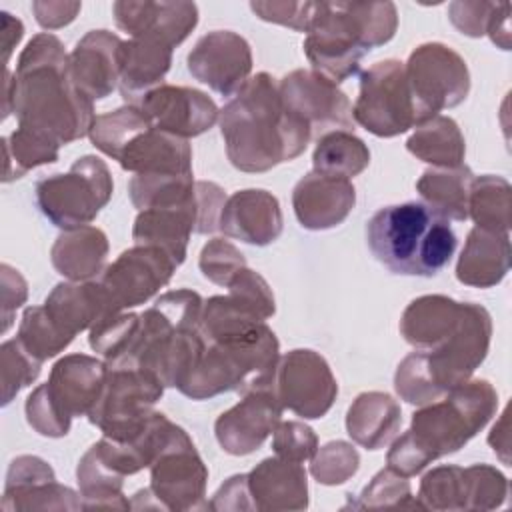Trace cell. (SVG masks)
<instances>
[{"instance_id": "obj_1", "label": "cell", "mask_w": 512, "mask_h": 512, "mask_svg": "<svg viewBox=\"0 0 512 512\" xmlns=\"http://www.w3.org/2000/svg\"><path fill=\"white\" fill-rule=\"evenodd\" d=\"M16 116L18 126L58 146L90 134L94 102L76 88L68 70V54L58 36L36 34L22 50L16 72H4L2 118Z\"/></svg>"}, {"instance_id": "obj_2", "label": "cell", "mask_w": 512, "mask_h": 512, "mask_svg": "<svg viewBox=\"0 0 512 512\" xmlns=\"http://www.w3.org/2000/svg\"><path fill=\"white\" fill-rule=\"evenodd\" d=\"M228 160L242 172H268L298 158L312 140L310 128L286 108L278 82L260 72L220 110Z\"/></svg>"}, {"instance_id": "obj_3", "label": "cell", "mask_w": 512, "mask_h": 512, "mask_svg": "<svg viewBox=\"0 0 512 512\" xmlns=\"http://www.w3.org/2000/svg\"><path fill=\"white\" fill-rule=\"evenodd\" d=\"M396 28L394 2H316L302 48L314 72L340 84L358 72L372 48L390 42Z\"/></svg>"}, {"instance_id": "obj_4", "label": "cell", "mask_w": 512, "mask_h": 512, "mask_svg": "<svg viewBox=\"0 0 512 512\" xmlns=\"http://www.w3.org/2000/svg\"><path fill=\"white\" fill-rule=\"evenodd\" d=\"M450 220L424 202L384 206L366 222L372 256L392 274L436 276L454 256Z\"/></svg>"}, {"instance_id": "obj_5", "label": "cell", "mask_w": 512, "mask_h": 512, "mask_svg": "<svg viewBox=\"0 0 512 512\" xmlns=\"http://www.w3.org/2000/svg\"><path fill=\"white\" fill-rule=\"evenodd\" d=\"M492 318L474 302H464L462 318L450 338L432 350L410 352L396 368V394L414 406L440 400L454 386L470 380L490 350Z\"/></svg>"}, {"instance_id": "obj_6", "label": "cell", "mask_w": 512, "mask_h": 512, "mask_svg": "<svg viewBox=\"0 0 512 512\" xmlns=\"http://www.w3.org/2000/svg\"><path fill=\"white\" fill-rule=\"evenodd\" d=\"M278 360V338L262 324L248 336L208 342L198 366L178 390L192 400H206L224 392L272 388Z\"/></svg>"}, {"instance_id": "obj_7", "label": "cell", "mask_w": 512, "mask_h": 512, "mask_svg": "<svg viewBox=\"0 0 512 512\" xmlns=\"http://www.w3.org/2000/svg\"><path fill=\"white\" fill-rule=\"evenodd\" d=\"M496 408L498 392L488 380H466L440 400L420 406L406 432L434 462L468 444L490 422Z\"/></svg>"}, {"instance_id": "obj_8", "label": "cell", "mask_w": 512, "mask_h": 512, "mask_svg": "<svg viewBox=\"0 0 512 512\" xmlns=\"http://www.w3.org/2000/svg\"><path fill=\"white\" fill-rule=\"evenodd\" d=\"M112 190L106 162L92 154L80 156L66 174L38 180L34 188L40 212L62 230L88 226L110 202Z\"/></svg>"}, {"instance_id": "obj_9", "label": "cell", "mask_w": 512, "mask_h": 512, "mask_svg": "<svg viewBox=\"0 0 512 512\" xmlns=\"http://www.w3.org/2000/svg\"><path fill=\"white\" fill-rule=\"evenodd\" d=\"M164 388L156 374L136 362L110 364L104 390L90 410L88 420L106 438L118 442L132 440L148 424Z\"/></svg>"}, {"instance_id": "obj_10", "label": "cell", "mask_w": 512, "mask_h": 512, "mask_svg": "<svg viewBox=\"0 0 512 512\" xmlns=\"http://www.w3.org/2000/svg\"><path fill=\"white\" fill-rule=\"evenodd\" d=\"M354 122L374 136L394 138L424 120L412 96L404 62L388 58L360 74V92L352 106Z\"/></svg>"}, {"instance_id": "obj_11", "label": "cell", "mask_w": 512, "mask_h": 512, "mask_svg": "<svg viewBox=\"0 0 512 512\" xmlns=\"http://www.w3.org/2000/svg\"><path fill=\"white\" fill-rule=\"evenodd\" d=\"M404 70L424 122L462 104L470 92L466 60L446 44H420L408 56Z\"/></svg>"}, {"instance_id": "obj_12", "label": "cell", "mask_w": 512, "mask_h": 512, "mask_svg": "<svg viewBox=\"0 0 512 512\" xmlns=\"http://www.w3.org/2000/svg\"><path fill=\"white\" fill-rule=\"evenodd\" d=\"M208 468L184 428L174 426L166 446L150 464V490L164 510L208 508Z\"/></svg>"}, {"instance_id": "obj_13", "label": "cell", "mask_w": 512, "mask_h": 512, "mask_svg": "<svg viewBox=\"0 0 512 512\" xmlns=\"http://www.w3.org/2000/svg\"><path fill=\"white\" fill-rule=\"evenodd\" d=\"M272 390L282 408L306 420H316L332 408L338 382L324 356L308 348H296L280 356Z\"/></svg>"}, {"instance_id": "obj_14", "label": "cell", "mask_w": 512, "mask_h": 512, "mask_svg": "<svg viewBox=\"0 0 512 512\" xmlns=\"http://www.w3.org/2000/svg\"><path fill=\"white\" fill-rule=\"evenodd\" d=\"M278 90L286 108L310 128L312 138L334 130L352 132L356 126L348 96L314 70L288 72L278 82Z\"/></svg>"}, {"instance_id": "obj_15", "label": "cell", "mask_w": 512, "mask_h": 512, "mask_svg": "<svg viewBox=\"0 0 512 512\" xmlns=\"http://www.w3.org/2000/svg\"><path fill=\"white\" fill-rule=\"evenodd\" d=\"M176 268V260L162 248L136 244L106 266L98 282L106 288L114 306L122 312L126 308L146 304L170 282Z\"/></svg>"}, {"instance_id": "obj_16", "label": "cell", "mask_w": 512, "mask_h": 512, "mask_svg": "<svg viewBox=\"0 0 512 512\" xmlns=\"http://www.w3.org/2000/svg\"><path fill=\"white\" fill-rule=\"evenodd\" d=\"M188 72L220 96L236 94L250 78L252 50L246 38L232 30L204 34L188 58Z\"/></svg>"}, {"instance_id": "obj_17", "label": "cell", "mask_w": 512, "mask_h": 512, "mask_svg": "<svg viewBox=\"0 0 512 512\" xmlns=\"http://www.w3.org/2000/svg\"><path fill=\"white\" fill-rule=\"evenodd\" d=\"M152 126L178 138H194L210 130L220 116L216 102L202 90L160 84L138 104Z\"/></svg>"}, {"instance_id": "obj_18", "label": "cell", "mask_w": 512, "mask_h": 512, "mask_svg": "<svg viewBox=\"0 0 512 512\" xmlns=\"http://www.w3.org/2000/svg\"><path fill=\"white\" fill-rule=\"evenodd\" d=\"M282 404L272 388L254 390L222 412L214 422L220 448L232 456H246L258 450L282 420Z\"/></svg>"}, {"instance_id": "obj_19", "label": "cell", "mask_w": 512, "mask_h": 512, "mask_svg": "<svg viewBox=\"0 0 512 512\" xmlns=\"http://www.w3.org/2000/svg\"><path fill=\"white\" fill-rule=\"evenodd\" d=\"M114 22L132 38L152 40L168 48L182 44L198 24L194 2H134L118 0L112 4Z\"/></svg>"}, {"instance_id": "obj_20", "label": "cell", "mask_w": 512, "mask_h": 512, "mask_svg": "<svg viewBox=\"0 0 512 512\" xmlns=\"http://www.w3.org/2000/svg\"><path fill=\"white\" fill-rule=\"evenodd\" d=\"M108 376V364L88 354L60 358L44 384L52 404L66 416H88L98 402Z\"/></svg>"}, {"instance_id": "obj_21", "label": "cell", "mask_w": 512, "mask_h": 512, "mask_svg": "<svg viewBox=\"0 0 512 512\" xmlns=\"http://www.w3.org/2000/svg\"><path fill=\"white\" fill-rule=\"evenodd\" d=\"M284 218L278 198L262 188L238 190L226 198L218 230L252 246H268L282 234Z\"/></svg>"}, {"instance_id": "obj_22", "label": "cell", "mask_w": 512, "mask_h": 512, "mask_svg": "<svg viewBox=\"0 0 512 512\" xmlns=\"http://www.w3.org/2000/svg\"><path fill=\"white\" fill-rule=\"evenodd\" d=\"M122 42L108 30H90L68 54L70 78L92 102L110 96L118 86Z\"/></svg>"}, {"instance_id": "obj_23", "label": "cell", "mask_w": 512, "mask_h": 512, "mask_svg": "<svg viewBox=\"0 0 512 512\" xmlns=\"http://www.w3.org/2000/svg\"><path fill=\"white\" fill-rule=\"evenodd\" d=\"M356 204V188L350 180L318 172L302 176L292 190L296 220L306 230H330L342 224Z\"/></svg>"}, {"instance_id": "obj_24", "label": "cell", "mask_w": 512, "mask_h": 512, "mask_svg": "<svg viewBox=\"0 0 512 512\" xmlns=\"http://www.w3.org/2000/svg\"><path fill=\"white\" fill-rule=\"evenodd\" d=\"M248 488L256 510L284 512L308 508V478L300 462L280 456L264 458L248 472Z\"/></svg>"}, {"instance_id": "obj_25", "label": "cell", "mask_w": 512, "mask_h": 512, "mask_svg": "<svg viewBox=\"0 0 512 512\" xmlns=\"http://www.w3.org/2000/svg\"><path fill=\"white\" fill-rule=\"evenodd\" d=\"M44 308L50 318L68 334L76 336L82 330H90L100 320L118 314L106 288L96 282H60L44 300Z\"/></svg>"}, {"instance_id": "obj_26", "label": "cell", "mask_w": 512, "mask_h": 512, "mask_svg": "<svg viewBox=\"0 0 512 512\" xmlns=\"http://www.w3.org/2000/svg\"><path fill=\"white\" fill-rule=\"evenodd\" d=\"M116 162L134 174H192V148L188 140L150 124L128 142Z\"/></svg>"}, {"instance_id": "obj_27", "label": "cell", "mask_w": 512, "mask_h": 512, "mask_svg": "<svg viewBox=\"0 0 512 512\" xmlns=\"http://www.w3.org/2000/svg\"><path fill=\"white\" fill-rule=\"evenodd\" d=\"M464 302L442 294H426L412 300L400 318V334L416 350H432L454 334Z\"/></svg>"}, {"instance_id": "obj_28", "label": "cell", "mask_w": 512, "mask_h": 512, "mask_svg": "<svg viewBox=\"0 0 512 512\" xmlns=\"http://www.w3.org/2000/svg\"><path fill=\"white\" fill-rule=\"evenodd\" d=\"M510 270V234L472 228L456 264V278L464 286L492 288Z\"/></svg>"}, {"instance_id": "obj_29", "label": "cell", "mask_w": 512, "mask_h": 512, "mask_svg": "<svg viewBox=\"0 0 512 512\" xmlns=\"http://www.w3.org/2000/svg\"><path fill=\"white\" fill-rule=\"evenodd\" d=\"M172 64V48L152 42L130 38L122 42L120 50V94L126 104H138L150 90L164 84Z\"/></svg>"}, {"instance_id": "obj_30", "label": "cell", "mask_w": 512, "mask_h": 512, "mask_svg": "<svg viewBox=\"0 0 512 512\" xmlns=\"http://www.w3.org/2000/svg\"><path fill=\"white\" fill-rule=\"evenodd\" d=\"M108 238L96 226L64 230L50 248L54 270L70 282H86L106 268Z\"/></svg>"}, {"instance_id": "obj_31", "label": "cell", "mask_w": 512, "mask_h": 512, "mask_svg": "<svg viewBox=\"0 0 512 512\" xmlns=\"http://www.w3.org/2000/svg\"><path fill=\"white\" fill-rule=\"evenodd\" d=\"M402 424L400 404L386 392H362L346 414L348 436L366 450H380L394 440Z\"/></svg>"}, {"instance_id": "obj_32", "label": "cell", "mask_w": 512, "mask_h": 512, "mask_svg": "<svg viewBox=\"0 0 512 512\" xmlns=\"http://www.w3.org/2000/svg\"><path fill=\"white\" fill-rule=\"evenodd\" d=\"M406 150L432 168H456L464 164L466 142L458 124L448 116H434L410 134Z\"/></svg>"}, {"instance_id": "obj_33", "label": "cell", "mask_w": 512, "mask_h": 512, "mask_svg": "<svg viewBox=\"0 0 512 512\" xmlns=\"http://www.w3.org/2000/svg\"><path fill=\"white\" fill-rule=\"evenodd\" d=\"M472 180L474 174L466 164L456 168H430L418 178L416 190L424 204L432 206L444 218L464 222L468 218Z\"/></svg>"}, {"instance_id": "obj_34", "label": "cell", "mask_w": 512, "mask_h": 512, "mask_svg": "<svg viewBox=\"0 0 512 512\" xmlns=\"http://www.w3.org/2000/svg\"><path fill=\"white\" fill-rule=\"evenodd\" d=\"M370 164V150L362 138L346 130H334L318 138L312 168L318 174L350 180Z\"/></svg>"}, {"instance_id": "obj_35", "label": "cell", "mask_w": 512, "mask_h": 512, "mask_svg": "<svg viewBox=\"0 0 512 512\" xmlns=\"http://www.w3.org/2000/svg\"><path fill=\"white\" fill-rule=\"evenodd\" d=\"M80 496L84 510H128L130 502L124 498V476L114 472L90 446L76 468Z\"/></svg>"}, {"instance_id": "obj_36", "label": "cell", "mask_w": 512, "mask_h": 512, "mask_svg": "<svg viewBox=\"0 0 512 512\" xmlns=\"http://www.w3.org/2000/svg\"><path fill=\"white\" fill-rule=\"evenodd\" d=\"M468 218L476 228L508 234L512 224V188L502 176H474L468 198Z\"/></svg>"}, {"instance_id": "obj_37", "label": "cell", "mask_w": 512, "mask_h": 512, "mask_svg": "<svg viewBox=\"0 0 512 512\" xmlns=\"http://www.w3.org/2000/svg\"><path fill=\"white\" fill-rule=\"evenodd\" d=\"M196 180L192 174H134L128 194L138 210L172 208L192 198Z\"/></svg>"}, {"instance_id": "obj_38", "label": "cell", "mask_w": 512, "mask_h": 512, "mask_svg": "<svg viewBox=\"0 0 512 512\" xmlns=\"http://www.w3.org/2000/svg\"><path fill=\"white\" fill-rule=\"evenodd\" d=\"M2 150H4L2 182H12L22 178L32 168L56 162L60 146L32 130L18 126L14 132L2 138Z\"/></svg>"}, {"instance_id": "obj_39", "label": "cell", "mask_w": 512, "mask_h": 512, "mask_svg": "<svg viewBox=\"0 0 512 512\" xmlns=\"http://www.w3.org/2000/svg\"><path fill=\"white\" fill-rule=\"evenodd\" d=\"M150 124L152 122L138 106L126 104L122 108L96 116L88 136L102 154L110 156L112 160H118L128 142Z\"/></svg>"}, {"instance_id": "obj_40", "label": "cell", "mask_w": 512, "mask_h": 512, "mask_svg": "<svg viewBox=\"0 0 512 512\" xmlns=\"http://www.w3.org/2000/svg\"><path fill=\"white\" fill-rule=\"evenodd\" d=\"M140 326V314H112L90 328V348L98 352L106 364H118L132 354Z\"/></svg>"}, {"instance_id": "obj_41", "label": "cell", "mask_w": 512, "mask_h": 512, "mask_svg": "<svg viewBox=\"0 0 512 512\" xmlns=\"http://www.w3.org/2000/svg\"><path fill=\"white\" fill-rule=\"evenodd\" d=\"M16 338L40 362L58 356L74 340L50 318L44 306L24 310Z\"/></svg>"}, {"instance_id": "obj_42", "label": "cell", "mask_w": 512, "mask_h": 512, "mask_svg": "<svg viewBox=\"0 0 512 512\" xmlns=\"http://www.w3.org/2000/svg\"><path fill=\"white\" fill-rule=\"evenodd\" d=\"M422 510H466V478L460 466H438L420 480L418 496Z\"/></svg>"}, {"instance_id": "obj_43", "label": "cell", "mask_w": 512, "mask_h": 512, "mask_svg": "<svg viewBox=\"0 0 512 512\" xmlns=\"http://www.w3.org/2000/svg\"><path fill=\"white\" fill-rule=\"evenodd\" d=\"M82 496L56 480L4 490L2 510H82Z\"/></svg>"}, {"instance_id": "obj_44", "label": "cell", "mask_w": 512, "mask_h": 512, "mask_svg": "<svg viewBox=\"0 0 512 512\" xmlns=\"http://www.w3.org/2000/svg\"><path fill=\"white\" fill-rule=\"evenodd\" d=\"M42 362L34 358L18 338L6 340L0 346V384H2V406L10 404L12 398L30 386L40 376Z\"/></svg>"}, {"instance_id": "obj_45", "label": "cell", "mask_w": 512, "mask_h": 512, "mask_svg": "<svg viewBox=\"0 0 512 512\" xmlns=\"http://www.w3.org/2000/svg\"><path fill=\"white\" fill-rule=\"evenodd\" d=\"M352 508L368 510H386V508H422L420 502L412 496L408 478L396 474L388 466L382 468L362 490L358 502Z\"/></svg>"}, {"instance_id": "obj_46", "label": "cell", "mask_w": 512, "mask_h": 512, "mask_svg": "<svg viewBox=\"0 0 512 512\" xmlns=\"http://www.w3.org/2000/svg\"><path fill=\"white\" fill-rule=\"evenodd\" d=\"M310 474L324 486H336L350 480L360 466L358 450L344 440H332L316 450L310 460Z\"/></svg>"}, {"instance_id": "obj_47", "label": "cell", "mask_w": 512, "mask_h": 512, "mask_svg": "<svg viewBox=\"0 0 512 512\" xmlns=\"http://www.w3.org/2000/svg\"><path fill=\"white\" fill-rule=\"evenodd\" d=\"M466 510H494L506 502L508 480L490 464H472L464 468Z\"/></svg>"}, {"instance_id": "obj_48", "label": "cell", "mask_w": 512, "mask_h": 512, "mask_svg": "<svg viewBox=\"0 0 512 512\" xmlns=\"http://www.w3.org/2000/svg\"><path fill=\"white\" fill-rule=\"evenodd\" d=\"M198 266L206 280L218 286H228L236 272L246 266V258L230 240L212 238L202 246Z\"/></svg>"}, {"instance_id": "obj_49", "label": "cell", "mask_w": 512, "mask_h": 512, "mask_svg": "<svg viewBox=\"0 0 512 512\" xmlns=\"http://www.w3.org/2000/svg\"><path fill=\"white\" fill-rule=\"evenodd\" d=\"M228 296H232L238 304L248 308L260 320H268L276 312V300L270 284L248 266L242 268L226 286Z\"/></svg>"}, {"instance_id": "obj_50", "label": "cell", "mask_w": 512, "mask_h": 512, "mask_svg": "<svg viewBox=\"0 0 512 512\" xmlns=\"http://www.w3.org/2000/svg\"><path fill=\"white\" fill-rule=\"evenodd\" d=\"M272 450L276 456L290 460V462H304L312 460L318 450V436L316 432L298 420L278 422L272 432Z\"/></svg>"}, {"instance_id": "obj_51", "label": "cell", "mask_w": 512, "mask_h": 512, "mask_svg": "<svg viewBox=\"0 0 512 512\" xmlns=\"http://www.w3.org/2000/svg\"><path fill=\"white\" fill-rule=\"evenodd\" d=\"M26 420L40 434L48 438H62L70 432L72 420L66 418L48 398L44 384L34 388L26 398Z\"/></svg>"}, {"instance_id": "obj_52", "label": "cell", "mask_w": 512, "mask_h": 512, "mask_svg": "<svg viewBox=\"0 0 512 512\" xmlns=\"http://www.w3.org/2000/svg\"><path fill=\"white\" fill-rule=\"evenodd\" d=\"M252 12L272 24H280L292 28L296 32H306L312 24L316 2H292V0H268V2H250Z\"/></svg>"}, {"instance_id": "obj_53", "label": "cell", "mask_w": 512, "mask_h": 512, "mask_svg": "<svg viewBox=\"0 0 512 512\" xmlns=\"http://www.w3.org/2000/svg\"><path fill=\"white\" fill-rule=\"evenodd\" d=\"M500 2H452L448 4V18L452 26L470 38H480L488 32L490 20Z\"/></svg>"}, {"instance_id": "obj_54", "label": "cell", "mask_w": 512, "mask_h": 512, "mask_svg": "<svg viewBox=\"0 0 512 512\" xmlns=\"http://www.w3.org/2000/svg\"><path fill=\"white\" fill-rule=\"evenodd\" d=\"M50 480H56V476H54L52 466L46 460H42L38 456H18L10 462L4 490L24 488L30 484H40V482H50Z\"/></svg>"}, {"instance_id": "obj_55", "label": "cell", "mask_w": 512, "mask_h": 512, "mask_svg": "<svg viewBox=\"0 0 512 512\" xmlns=\"http://www.w3.org/2000/svg\"><path fill=\"white\" fill-rule=\"evenodd\" d=\"M0 280H2V332H6L12 326L14 312L28 298V284L24 276L10 264L0 266Z\"/></svg>"}, {"instance_id": "obj_56", "label": "cell", "mask_w": 512, "mask_h": 512, "mask_svg": "<svg viewBox=\"0 0 512 512\" xmlns=\"http://www.w3.org/2000/svg\"><path fill=\"white\" fill-rule=\"evenodd\" d=\"M210 510H256L250 488L248 474L230 476L214 494L212 502H208Z\"/></svg>"}, {"instance_id": "obj_57", "label": "cell", "mask_w": 512, "mask_h": 512, "mask_svg": "<svg viewBox=\"0 0 512 512\" xmlns=\"http://www.w3.org/2000/svg\"><path fill=\"white\" fill-rule=\"evenodd\" d=\"M82 10L80 2H52V0H36L32 2V12L36 16V22L46 30H58L62 26H68L78 12Z\"/></svg>"}, {"instance_id": "obj_58", "label": "cell", "mask_w": 512, "mask_h": 512, "mask_svg": "<svg viewBox=\"0 0 512 512\" xmlns=\"http://www.w3.org/2000/svg\"><path fill=\"white\" fill-rule=\"evenodd\" d=\"M486 34L498 48L510 50V4L508 2H500L498 10L490 20Z\"/></svg>"}, {"instance_id": "obj_59", "label": "cell", "mask_w": 512, "mask_h": 512, "mask_svg": "<svg viewBox=\"0 0 512 512\" xmlns=\"http://www.w3.org/2000/svg\"><path fill=\"white\" fill-rule=\"evenodd\" d=\"M2 50H4V64L8 68V60L14 52V48L18 46V42L22 40L24 36V24L14 18L12 14L8 12H2Z\"/></svg>"}, {"instance_id": "obj_60", "label": "cell", "mask_w": 512, "mask_h": 512, "mask_svg": "<svg viewBox=\"0 0 512 512\" xmlns=\"http://www.w3.org/2000/svg\"><path fill=\"white\" fill-rule=\"evenodd\" d=\"M488 444L492 446V450L500 456V460L504 464L510 462V458H508V450H510L508 448L510 446V438H508V410H504L500 420L492 426V432L488 436Z\"/></svg>"}]
</instances>
